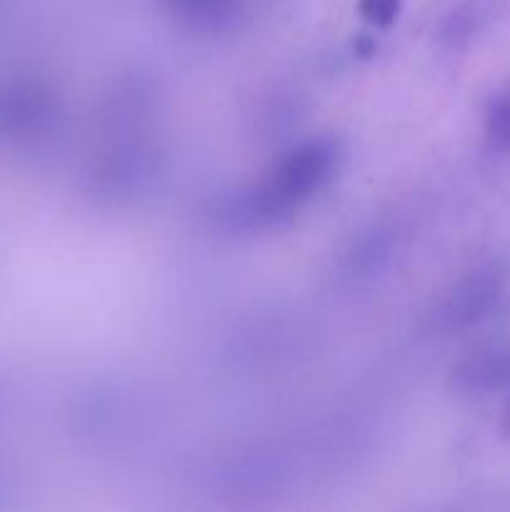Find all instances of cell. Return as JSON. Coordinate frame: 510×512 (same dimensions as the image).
<instances>
[{"label": "cell", "instance_id": "obj_1", "mask_svg": "<svg viewBox=\"0 0 510 512\" xmlns=\"http://www.w3.org/2000/svg\"><path fill=\"white\" fill-rule=\"evenodd\" d=\"M335 145L325 140H313L303 148L293 150L278 168L273 170L268 183L263 185L255 203L268 215H278L280 210H290L300 200L310 198L320 185L328 180L335 168Z\"/></svg>", "mask_w": 510, "mask_h": 512}, {"label": "cell", "instance_id": "obj_2", "mask_svg": "<svg viewBox=\"0 0 510 512\" xmlns=\"http://www.w3.org/2000/svg\"><path fill=\"white\" fill-rule=\"evenodd\" d=\"M403 0H358V13L373 28H390L400 13Z\"/></svg>", "mask_w": 510, "mask_h": 512}, {"label": "cell", "instance_id": "obj_3", "mask_svg": "<svg viewBox=\"0 0 510 512\" xmlns=\"http://www.w3.org/2000/svg\"><path fill=\"white\" fill-rule=\"evenodd\" d=\"M490 130H493L495 140H500V143L510 140V98L495 103L493 113H490Z\"/></svg>", "mask_w": 510, "mask_h": 512}]
</instances>
